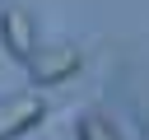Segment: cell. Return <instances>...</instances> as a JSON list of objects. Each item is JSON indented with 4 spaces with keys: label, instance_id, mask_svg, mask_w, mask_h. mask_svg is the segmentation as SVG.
Masks as SVG:
<instances>
[{
    "label": "cell",
    "instance_id": "obj_3",
    "mask_svg": "<svg viewBox=\"0 0 149 140\" xmlns=\"http://www.w3.org/2000/svg\"><path fill=\"white\" fill-rule=\"evenodd\" d=\"M42 121H47L42 93H14V98L0 103V140H19V135H28Z\"/></svg>",
    "mask_w": 149,
    "mask_h": 140
},
{
    "label": "cell",
    "instance_id": "obj_2",
    "mask_svg": "<svg viewBox=\"0 0 149 140\" xmlns=\"http://www.w3.org/2000/svg\"><path fill=\"white\" fill-rule=\"evenodd\" d=\"M0 47L14 56V61H33V51L42 47V33H37V23H33V14L23 9V5H5V14H0Z\"/></svg>",
    "mask_w": 149,
    "mask_h": 140
},
{
    "label": "cell",
    "instance_id": "obj_1",
    "mask_svg": "<svg viewBox=\"0 0 149 140\" xmlns=\"http://www.w3.org/2000/svg\"><path fill=\"white\" fill-rule=\"evenodd\" d=\"M84 65V51L74 42H56V47H37L33 61H28V79L42 89V84H65L74 70Z\"/></svg>",
    "mask_w": 149,
    "mask_h": 140
},
{
    "label": "cell",
    "instance_id": "obj_4",
    "mask_svg": "<svg viewBox=\"0 0 149 140\" xmlns=\"http://www.w3.org/2000/svg\"><path fill=\"white\" fill-rule=\"evenodd\" d=\"M79 140H121V131H116L107 117L88 112V117H79Z\"/></svg>",
    "mask_w": 149,
    "mask_h": 140
}]
</instances>
